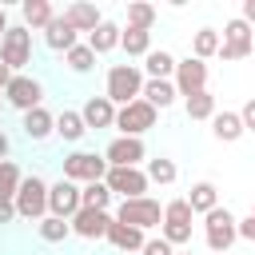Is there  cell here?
Returning a JSON list of instances; mask_svg holds the SVG:
<instances>
[{"label":"cell","instance_id":"cell-1","mask_svg":"<svg viewBox=\"0 0 255 255\" xmlns=\"http://www.w3.org/2000/svg\"><path fill=\"white\" fill-rule=\"evenodd\" d=\"M139 92H143V72H139V64H112V68H108L104 96H108L116 108L139 100Z\"/></svg>","mask_w":255,"mask_h":255},{"label":"cell","instance_id":"cell-2","mask_svg":"<svg viewBox=\"0 0 255 255\" xmlns=\"http://www.w3.org/2000/svg\"><path fill=\"white\" fill-rule=\"evenodd\" d=\"M116 223H128V227H135V231H155L159 223H163V207H159V199H151V195H143V199H120V207H116V215H112Z\"/></svg>","mask_w":255,"mask_h":255},{"label":"cell","instance_id":"cell-3","mask_svg":"<svg viewBox=\"0 0 255 255\" xmlns=\"http://www.w3.org/2000/svg\"><path fill=\"white\" fill-rule=\"evenodd\" d=\"M12 207H16V219H32V223H40V219L48 215V183H44L40 175H24L20 187H16Z\"/></svg>","mask_w":255,"mask_h":255},{"label":"cell","instance_id":"cell-4","mask_svg":"<svg viewBox=\"0 0 255 255\" xmlns=\"http://www.w3.org/2000/svg\"><path fill=\"white\" fill-rule=\"evenodd\" d=\"M203 239H207V251H211V255H227L231 243L239 239V235H235V215H231L227 207H211V211L203 215Z\"/></svg>","mask_w":255,"mask_h":255},{"label":"cell","instance_id":"cell-5","mask_svg":"<svg viewBox=\"0 0 255 255\" xmlns=\"http://www.w3.org/2000/svg\"><path fill=\"white\" fill-rule=\"evenodd\" d=\"M255 52V28L251 24H243L239 16L235 20H227L223 24V36H219V60H243V56H251Z\"/></svg>","mask_w":255,"mask_h":255},{"label":"cell","instance_id":"cell-6","mask_svg":"<svg viewBox=\"0 0 255 255\" xmlns=\"http://www.w3.org/2000/svg\"><path fill=\"white\" fill-rule=\"evenodd\" d=\"M0 64H8L12 72H24L32 64V32L24 24H8V32L0 40Z\"/></svg>","mask_w":255,"mask_h":255},{"label":"cell","instance_id":"cell-7","mask_svg":"<svg viewBox=\"0 0 255 255\" xmlns=\"http://www.w3.org/2000/svg\"><path fill=\"white\" fill-rule=\"evenodd\" d=\"M4 104L16 108V112H32V108H44V84L28 72H16L4 88Z\"/></svg>","mask_w":255,"mask_h":255},{"label":"cell","instance_id":"cell-8","mask_svg":"<svg viewBox=\"0 0 255 255\" xmlns=\"http://www.w3.org/2000/svg\"><path fill=\"white\" fill-rule=\"evenodd\" d=\"M155 120H159V112H155L147 100H131V104L116 108V128H120V135H135V139H143V131H151Z\"/></svg>","mask_w":255,"mask_h":255},{"label":"cell","instance_id":"cell-9","mask_svg":"<svg viewBox=\"0 0 255 255\" xmlns=\"http://www.w3.org/2000/svg\"><path fill=\"white\" fill-rule=\"evenodd\" d=\"M108 175V159L104 155H96V151H68L64 155V179H72V183H96V179H104Z\"/></svg>","mask_w":255,"mask_h":255},{"label":"cell","instance_id":"cell-10","mask_svg":"<svg viewBox=\"0 0 255 255\" xmlns=\"http://www.w3.org/2000/svg\"><path fill=\"white\" fill-rule=\"evenodd\" d=\"M104 183H108V191L120 195V199H143L147 187H151L147 175H143V167H108Z\"/></svg>","mask_w":255,"mask_h":255},{"label":"cell","instance_id":"cell-11","mask_svg":"<svg viewBox=\"0 0 255 255\" xmlns=\"http://www.w3.org/2000/svg\"><path fill=\"white\" fill-rule=\"evenodd\" d=\"M104 159H108V167H139V163L147 159V147H143V139H135V135H116V139L104 147Z\"/></svg>","mask_w":255,"mask_h":255},{"label":"cell","instance_id":"cell-12","mask_svg":"<svg viewBox=\"0 0 255 255\" xmlns=\"http://www.w3.org/2000/svg\"><path fill=\"white\" fill-rule=\"evenodd\" d=\"M80 211V183H72V179H56V183H48V215H56V219H72Z\"/></svg>","mask_w":255,"mask_h":255},{"label":"cell","instance_id":"cell-13","mask_svg":"<svg viewBox=\"0 0 255 255\" xmlns=\"http://www.w3.org/2000/svg\"><path fill=\"white\" fill-rule=\"evenodd\" d=\"M171 84H175V92H179L183 100L195 96V92H203V88H207V64L195 60V56L175 60V76H171Z\"/></svg>","mask_w":255,"mask_h":255},{"label":"cell","instance_id":"cell-14","mask_svg":"<svg viewBox=\"0 0 255 255\" xmlns=\"http://www.w3.org/2000/svg\"><path fill=\"white\" fill-rule=\"evenodd\" d=\"M72 235H80V239H104L108 235V227H112V211H96V207H80L72 219Z\"/></svg>","mask_w":255,"mask_h":255},{"label":"cell","instance_id":"cell-15","mask_svg":"<svg viewBox=\"0 0 255 255\" xmlns=\"http://www.w3.org/2000/svg\"><path fill=\"white\" fill-rule=\"evenodd\" d=\"M80 120H84V128L92 131H100V128H116V104L108 100V96H88V104L80 108Z\"/></svg>","mask_w":255,"mask_h":255},{"label":"cell","instance_id":"cell-16","mask_svg":"<svg viewBox=\"0 0 255 255\" xmlns=\"http://www.w3.org/2000/svg\"><path fill=\"white\" fill-rule=\"evenodd\" d=\"M44 44H48L52 52H72V48L80 44V32H76V28L56 12V16H52V24L44 28Z\"/></svg>","mask_w":255,"mask_h":255},{"label":"cell","instance_id":"cell-17","mask_svg":"<svg viewBox=\"0 0 255 255\" xmlns=\"http://www.w3.org/2000/svg\"><path fill=\"white\" fill-rule=\"evenodd\" d=\"M24 135L32 139V143H44V139H52L56 135V116L48 112V108H32V112H24Z\"/></svg>","mask_w":255,"mask_h":255},{"label":"cell","instance_id":"cell-18","mask_svg":"<svg viewBox=\"0 0 255 255\" xmlns=\"http://www.w3.org/2000/svg\"><path fill=\"white\" fill-rule=\"evenodd\" d=\"M76 32H96L100 24H104V16H100V8L96 4H84V0H76V4H68L64 12H60Z\"/></svg>","mask_w":255,"mask_h":255},{"label":"cell","instance_id":"cell-19","mask_svg":"<svg viewBox=\"0 0 255 255\" xmlns=\"http://www.w3.org/2000/svg\"><path fill=\"white\" fill-rule=\"evenodd\" d=\"M116 251H124V255H139V247H143V231H135V227H128V223H116L112 219V227H108V235H104Z\"/></svg>","mask_w":255,"mask_h":255},{"label":"cell","instance_id":"cell-20","mask_svg":"<svg viewBox=\"0 0 255 255\" xmlns=\"http://www.w3.org/2000/svg\"><path fill=\"white\" fill-rule=\"evenodd\" d=\"M183 199H187L191 215H207L211 207H219V187H215L211 179H199V183H191V191H187Z\"/></svg>","mask_w":255,"mask_h":255},{"label":"cell","instance_id":"cell-21","mask_svg":"<svg viewBox=\"0 0 255 255\" xmlns=\"http://www.w3.org/2000/svg\"><path fill=\"white\" fill-rule=\"evenodd\" d=\"M52 16H56V12H52L48 0H24V4H20V24H24L28 32H44V28L52 24Z\"/></svg>","mask_w":255,"mask_h":255},{"label":"cell","instance_id":"cell-22","mask_svg":"<svg viewBox=\"0 0 255 255\" xmlns=\"http://www.w3.org/2000/svg\"><path fill=\"white\" fill-rule=\"evenodd\" d=\"M120 32H124V28H120L116 20H104L96 32H88V40H84V44H88L96 56H108V52H116V48H120Z\"/></svg>","mask_w":255,"mask_h":255},{"label":"cell","instance_id":"cell-23","mask_svg":"<svg viewBox=\"0 0 255 255\" xmlns=\"http://www.w3.org/2000/svg\"><path fill=\"white\" fill-rule=\"evenodd\" d=\"M143 80H171L175 76V56L171 52H163V48H151L147 56H143Z\"/></svg>","mask_w":255,"mask_h":255},{"label":"cell","instance_id":"cell-24","mask_svg":"<svg viewBox=\"0 0 255 255\" xmlns=\"http://www.w3.org/2000/svg\"><path fill=\"white\" fill-rule=\"evenodd\" d=\"M139 100H147L155 112H163V108H171V104L179 100V92H175V84H171V80H143Z\"/></svg>","mask_w":255,"mask_h":255},{"label":"cell","instance_id":"cell-25","mask_svg":"<svg viewBox=\"0 0 255 255\" xmlns=\"http://www.w3.org/2000/svg\"><path fill=\"white\" fill-rule=\"evenodd\" d=\"M211 135H215L219 143H235V139L243 135L239 112H215V116H211Z\"/></svg>","mask_w":255,"mask_h":255},{"label":"cell","instance_id":"cell-26","mask_svg":"<svg viewBox=\"0 0 255 255\" xmlns=\"http://www.w3.org/2000/svg\"><path fill=\"white\" fill-rule=\"evenodd\" d=\"M84 120H80V112H72V108H64L60 116H56V135L64 139V143H80L84 139Z\"/></svg>","mask_w":255,"mask_h":255},{"label":"cell","instance_id":"cell-27","mask_svg":"<svg viewBox=\"0 0 255 255\" xmlns=\"http://www.w3.org/2000/svg\"><path fill=\"white\" fill-rule=\"evenodd\" d=\"M36 235H40L44 243H64V239H72V223H68V219H56V215H44V219L36 223Z\"/></svg>","mask_w":255,"mask_h":255},{"label":"cell","instance_id":"cell-28","mask_svg":"<svg viewBox=\"0 0 255 255\" xmlns=\"http://www.w3.org/2000/svg\"><path fill=\"white\" fill-rule=\"evenodd\" d=\"M120 48L128 52V60H131V56H147V52H151V32L124 28V32H120Z\"/></svg>","mask_w":255,"mask_h":255},{"label":"cell","instance_id":"cell-29","mask_svg":"<svg viewBox=\"0 0 255 255\" xmlns=\"http://www.w3.org/2000/svg\"><path fill=\"white\" fill-rule=\"evenodd\" d=\"M215 52H219V32H215V28H199V32L191 36V56L207 64Z\"/></svg>","mask_w":255,"mask_h":255},{"label":"cell","instance_id":"cell-30","mask_svg":"<svg viewBox=\"0 0 255 255\" xmlns=\"http://www.w3.org/2000/svg\"><path fill=\"white\" fill-rule=\"evenodd\" d=\"M183 112H187V120H211L215 116V96L203 88V92H195V96L183 100Z\"/></svg>","mask_w":255,"mask_h":255},{"label":"cell","instance_id":"cell-31","mask_svg":"<svg viewBox=\"0 0 255 255\" xmlns=\"http://www.w3.org/2000/svg\"><path fill=\"white\" fill-rule=\"evenodd\" d=\"M143 175H147V183H159V187H167V183H175V159H163V155H155V159H147V167H143Z\"/></svg>","mask_w":255,"mask_h":255},{"label":"cell","instance_id":"cell-32","mask_svg":"<svg viewBox=\"0 0 255 255\" xmlns=\"http://www.w3.org/2000/svg\"><path fill=\"white\" fill-rule=\"evenodd\" d=\"M108 203H112V191H108V183H104V179H96V183H84V187H80V207L108 211Z\"/></svg>","mask_w":255,"mask_h":255},{"label":"cell","instance_id":"cell-33","mask_svg":"<svg viewBox=\"0 0 255 255\" xmlns=\"http://www.w3.org/2000/svg\"><path fill=\"white\" fill-rule=\"evenodd\" d=\"M64 64H68L76 76H88V72L96 68V52H92L88 44H76L72 52H64Z\"/></svg>","mask_w":255,"mask_h":255},{"label":"cell","instance_id":"cell-34","mask_svg":"<svg viewBox=\"0 0 255 255\" xmlns=\"http://www.w3.org/2000/svg\"><path fill=\"white\" fill-rule=\"evenodd\" d=\"M20 167L16 159H0V199H16V187H20Z\"/></svg>","mask_w":255,"mask_h":255},{"label":"cell","instance_id":"cell-35","mask_svg":"<svg viewBox=\"0 0 255 255\" xmlns=\"http://www.w3.org/2000/svg\"><path fill=\"white\" fill-rule=\"evenodd\" d=\"M151 24H155V8H151V4H143V0H135V4H128V28H139V32H151Z\"/></svg>","mask_w":255,"mask_h":255},{"label":"cell","instance_id":"cell-36","mask_svg":"<svg viewBox=\"0 0 255 255\" xmlns=\"http://www.w3.org/2000/svg\"><path fill=\"white\" fill-rule=\"evenodd\" d=\"M191 207H187V199H167L163 203V223H183V227H191Z\"/></svg>","mask_w":255,"mask_h":255},{"label":"cell","instance_id":"cell-37","mask_svg":"<svg viewBox=\"0 0 255 255\" xmlns=\"http://www.w3.org/2000/svg\"><path fill=\"white\" fill-rule=\"evenodd\" d=\"M159 239H167L171 247H183V243H191V227H183V223H159Z\"/></svg>","mask_w":255,"mask_h":255},{"label":"cell","instance_id":"cell-38","mask_svg":"<svg viewBox=\"0 0 255 255\" xmlns=\"http://www.w3.org/2000/svg\"><path fill=\"white\" fill-rule=\"evenodd\" d=\"M139 255H175V247L167 239H159V235H147L143 247H139Z\"/></svg>","mask_w":255,"mask_h":255},{"label":"cell","instance_id":"cell-39","mask_svg":"<svg viewBox=\"0 0 255 255\" xmlns=\"http://www.w3.org/2000/svg\"><path fill=\"white\" fill-rule=\"evenodd\" d=\"M235 235H239V239H255V215L235 219Z\"/></svg>","mask_w":255,"mask_h":255},{"label":"cell","instance_id":"cell-40","mask_svg":"<svg viewBox=\"0 0 255 255\" xmlns=\"http://www.w3.org/2000/svg\"><path fill=\"white\" fill-rule=\"evenodd\" d=\"M239 120H243V131H255V96L239 108Z\"/></svg>","mask_w":255,"mask_h":255},{"label":"cell","instance_id":"cell-41","mask_svg":"<svg viewBox=\"0 0 255 255\" xmlns=\"http://www.w3.org/2000/svg\"><path fill=\"white\" fill-rule=\"evenodd\" d=\"M16 219V207H12V199H0V227L4 223H12Z\"/></svg>","mask_w":255,"mask_h":255},{"label":"cell","instance_id":"cell-42","mask_svg":"<svg viewBox=\"0 0 255 255\" xmlns=\"http://www.w3.org/2000/svg\"><path fill=\"white\" fill-rule=\"evenodd\" d=\"M239 20L255 28V0H243V12H239Z\"/></svg>","mask_w":255,"mask_h":255},{"label":"cell","instance_id":"cell-43","mask_svg":"<svg viewBox=\"0 0 255 255\" xmlns=\"http://www.w3.org/2000/svg\"><path fill=\"white\" fill-rule=\"evenodd\" d=\"M12 76H16V72H12V68H8V64H0V92H4V88H8V80H12Z\"/></svg>","mask_w":255,"mask_h":255},{"label":"cell","instance_id":"cell-44","mask_svg":"<svg viewBox=\"0 0 255 255\" xmlns=\"http://www.w3.org/2000/svg\"><path fill=\"white\" fill-rule=\"evenodd\" d=\"M8 155H12V139L0 131V159H8Z\"/></svg>","mask_w":255,"mask_h":255},{"label":"cell","instance_id":"cell-45","mask_svg":"<svg viewBox=\"0 0 255 255\" xmlns=\"http://www.w3.org/2000/svg\"><path fill=\"white\" fill-rule=\"evenodd\" d=\"M4 32H8V8L0 4V40H4Z\"/></svg>","mask_w":255,"mask_h":255},{"label":"cell","instance_id":"cell-46","mask_svg":"<svg viewBox=\"0 0 255 255\" xmlns=\"http://www.w3.org/2000/svg\"><path fill=\"white\" fill-rule=\"evenodd\" d=\"M175 255H195V251H175Z\"/></svg>","mask_w":255,"mask_h":255},{"label":"cell","instance_id":"cell-47","mask_svg":"<svg viewBox=\"0 0 255 255\" xmlns=\"http://www.w3.org/2000/svg\"><path fill=\"white\" fill-rule=\"evenodd\" d=\"M0 112H4V96H0Z\"/></svg>","mask_w":255,"mask_h":255},{"label":"cell","instance_id":"cell-48","mask_svg":"<svg viewBox=\"0 0 255 255\" xmlns=\"http://www.w3.org/2000/svg\"><path fill=\"white\" fill-rule=\"evenodd\" d=\"M251 215H255V199H251Z\"/></svg>","mask_w":255,"mask_h":255}]
</instances>
